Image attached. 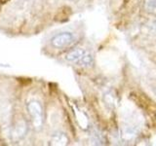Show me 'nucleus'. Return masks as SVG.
<instances>
[{
	"label": "nucleus",
	"mask_w": 156,
	"mask_h": 146,
	"mask_svg": "<svg viewBox=\"0 0 156 146\" xmlns=\"http://www.w3.org/2000/svg\"><path fill=\"white\" fill-rule=\"evenodd\" d=\"M69 143V138L65 133L62 131H57L55 133L50 139V145H56V146H65Z\"/></svg>",
	"instance_id": "4"
},
{
	"label": "nucleus",
	"mask_w": 156,
	"mask_h": 146,
	"mask_svg": "<svg viewBox=\"0 0 156 146\" xmlns=\"http://www.w3.org/2000/svg\"><path fill=\"white\" fill-rule=\"evenodd\" d=\"M144 8L148 14L156 15V0H144Z\"/></svg>",
	"instance_id": "7"
},
{
	"label": "nucleus",
	"mask_w": 156,
	"mask_h": 146,
	"mask_svg": "<svg viewBox=\"0 0 156 146\" xmlns=\"http://www.w3.org/2000/svg\"><path fill=\"white\" fill-rule=\"evenodd\" d=\"M9 1H10V0H0V3H1V4H5V3H7Z\"/></svg>",
	"instance_id": "9"
},
{
	"label": "nucleus",
	"mask_w": 156,
	"mask_h": 146,
	"mask_svg": "<svg viewBox=\"0 0 156 146\" xmlns=\"http://www.w3.org/2000/svg\"><path fill=\"white\" fill-rule=\"evenodd\" d=\"M86 52L87 51L84 50V49H82V48L74 49V50L70 51L66 56V60L69 62H73V63H76L77 64V62L81 60V57H83V55H84Z\"/></svg>",
	"instance_id": "5"
},
{
	"label": "nucleus",
	"mask_w": 156,
	"mask_h": 146,
	"mask_svg": "<svg viewBox=\"0 0 156 146\" xmlns=\"http://www.w3.org/2000/svg\"><path fill=\"white\" fill-rule=\"evenodd\" d=\"M150 27H151V30H152L153 32H155V33H156V21L152 22V23H151Z\"/></svg>",
	"instance_id": "8"
},
{
	"label": "nucleus",
	"mask_w": 156,
	"mask_h": 146,
	"mask_svg": "<svg viewBox=\"0 0 156 146\" xmlns=\"http://www.w3.org/2000/svg\"><path fill=\"white\" fill-rule=\"evenodd\" d=\"M70 1H73V2H74V1H77V0H70Z\"/></svg>",
	"instance_id": "10"
},
{
	"label": "nucleus",
	"mask_w": 156,
	"mask_h": 146,
	"mask_svg": "<svg viewBox=\"0 0 156 146\" xmlns=\"http://www.w3.org/2000/svg\"><path fill=\"white\" fill-rule=\"evenodd\" d=\"M27 109L31 117L32 126L34 130H40L44 124V109L42 104L38 100H30L27 104Z\"/></svg>",
	"instance_id": "1"
},
{
	"label": "nucleus",
	"mask_w": 156,
	"mask_h": 146,
	"mask_svg": "<svg viewBox=\"0 0 156 146\" xmlns=\"http://www.w3.org/2000/svg\"><path fill=\"white\" fill-rule=\"evenodd\" d=\"M94 63H95L94 57H93L92 54H90L89 52H86L81 57V60L77 62V65L85 67V68H91L94 66Z\"/></svg>",
	"instance_id": "6"
},
{
	"label": "nucleus",
	"mask_w": 156,
	"mask_h": 146,
	"mask_svg": "<svg viewBox=\"0 0 156 146\" xmlns=\"http://www.w3.org/2000/svg\"><path fill=\"white\" fill-rule=\"evenodd\" d=\"M75 41L74 35L70 32H62L51 39V44L54 48L63 49L66 48Z\"/></svg>",
	"instance_id": "2"
},
{
	"label": "nucleus",
	"mask_w": 156,
	"mask_h": 146,
	"mask_svg": "<svg viewBox=\"0 0 156 146\" xmlns=\"http://www.w3.org/2000/svg\"><path fill=\"white\" fill-rule=\"evenodd\" d=\"M28 131V126L24 120L19 121L12 130V137L14 140H21L27 135Z\"/></svg>",
	"instance_id": "3"
}]
</instances>
